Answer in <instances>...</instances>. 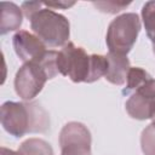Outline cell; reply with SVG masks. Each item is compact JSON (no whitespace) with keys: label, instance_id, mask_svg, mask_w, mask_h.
Returning a JSON list of instances; mask_svg holds the SVG:
<instances>
[{"label":"cell","instance_id":"cell-7","mask_svg":"<svg viewBox=\"0 0 155 155\" xmlns=\"http://www.w3.org/2000/svg\"><path fill=\"white\" fill-rule=\"evenodd\" d=\"M12 45L16 54L24 63L39 59L47 51L45 44L35 34L27 30L17 31L12 38Z\"/></svg>","mask_w":155,"mask_h":155},{"label":"cell","instance_id":"cell-6","mask_svg":"<svg viewBox=\"0 0 155 155\" xmlns=\"http://www.w3.org/2000/svg\"><path fill=\"white\" fill-rule=\"evenodd\" d=\"M61 155H91V132L81 122L70 121L59 132Z\"/></svg>","mask_w":155,"mask_h":155},{"label":"cell","instance_id":"cell-19","mask_svg":"<svg viewBox=\"0 0 155 155\" xmlns=\"http://www.w3.org/2000/svg\"><path fill=\"white\" fill-rule=\"evenodd\" d=\"M42 4L45 6H47L48 8H69L71 6L75 5V1H42Z\"/></svg>","mask_w":155,"mask_h":155},{"label":"cell","instance_id":"cell-2","mask_svg":"<svg viewBox=\"0 0 155 155\" xmlns=\"http://www.w3.org/2000/svg\"><path fill=\"white\" fill-rule=\"evenodd\" d=\"M57 57V51L47 50L39 59L24 63L17 70L15 76V91L22 101H33L42 91L46 81L58 75Z\"/></svg>","mask_w":155,"mask_h":155},{"label":"cell","instance_id":"cell-1","mask_svg":"<svg viewBox=\"0 0 155 155\" xmlns=\"http://www.w3.org/2000/svg\"><path fill=\"white\" fill-rule=\"evenodd\" d=\"M0 121L2 128L19 138L27 133L45 132L50 127V117L38 102L7 101L1 105Z\"/></svg>","mask_w":155,"mask_h":155},{"label":"cell","instance_id":"cell-13","mask_svg":"<svg viewBox=\"0 0 155 155\" xmlns=\"http://www.w3.org/2000/svg\"><path fill=\"white\" fill-rule=\"evenodd\" d=\"M142 21L148 38L155 45V0L147 1L142 7Z\"/></svg>","mask_w":155,"mask_h":155},{"label":"cell","instance_id":"cell-21","mask_svg":"<svg viewBox=\"0 0 155 155\" xmlns=\"http://www.w3.org/2000/svg\"><path fill=\"white\" fill-rule=\"evenodd\" d=\"M151 125H154L155 126V109H154V111H153V114H151Z\"/></svg>","mask_w":155,"mask_h":155},{"label":"cell","instance_id":"cell-4","mask_svg":"<svg viewBox=\"0 0 155 155\" xmlns=\"http://www.w3.org/2000/svg\"><path fill=\"white\" fill-rule=\"evenodd\" d=\"M140 31V19L137 13L127 12L114 18L107 30L105 42L109 52L127 56Z\"/></svg>","mask_w":155,"mask_h":155},{"label":"cell","instance_id":"cell-17","mask_svg":"<svg viewBox=\"0 0 155 155\" xmlns=\"http://www.w3.org/2000/svg\"><path fill=\"white\" fill-rule=\"evenodd\" d=\"M44 4L42 1H24L21 6L23 15L25 16V18L30 19L38 11H40L42 8Z\"/></svg>","mask_w":155,"mask_h":155},{"label":"cell","instance_id":"cell-18","mask_svg":"<svg viewBox=\"0 0 155 155\" xmlns=\"http://www.w3.org/2000/svg\"><path fill=\"white\" fill-rule=\"evenodd\" d=\"M137 93L147 97V98H150V99H154L155 101V79H149L143 86H140L137 91Z\"/></svg>","mask_w":155,"mask_h":155},{"label":"cell","instance_id":"cell-10","mask_svg":"<svg viewBox=\"0 0 155 155\" xmlns=\"http://www.w3.org/2000/svg\"><path fill=\"white\" fill-rule=\"evenodd\" d=\"M1 17H0V34L5 35L10 31L19 29L23 22L22 8L15 2L1 1Z\"/></svg>","mask_w":155,"mask_h":155},{"label":"cell","instance_id":"cell-9","mask_svg":"<svg viewBox=\"0 0 155 155\" xmlns=\"http://www.w3.org/2000/svg\"><path fill=\"white\" fill-rule=\"evenodd\" d=\"M127 114L136 120H148L155 109V101L133 92L125 104Z\"/></svg>","mask_w":155,"mask_h":155},{"label":"cell","instance_id":"cell-20","mask_svg":"<svg viewBox=\"0 0 155 155\" xmlns=\"http://www.w3.org/2000/svg\"><path fill=\"white\" fill-rule=\"evenodd\" d=\"M0 155H23V154H21L18 150L15 151V150L7 149V148H5V147H1V149H0Z\"/></svg>","mask_w":155,"mask_h":155},{"label":"cell","instance_id":"cell-15","mask_svg":"<svg viewBox=\"0 0 155 155\" xmlns=\"http://www.w3.org/2000/svg\"><path fill=\"white\" fill-rule=\"evenodd\" d=\"M140 149L144 155H155V126L151 124L142 131Z\"/></svg>","mask_w":155,"mask_h":155},{"label":"cell","instance_id":"cell-22","mask_svg":"<svg viewBox=\"0 0 155 155\" xmlns=\"http://www.w3.org/2000/svg\"><path fill=\"white\" fill-rule=\"evenodd\" d=\"M153 52H154V54H155V45H153Z\"/></svg>","mask_w":155,"mask_h":155},{"label":"cell","instance_id":"cell-14","mask_svg":"<svg viewBox=\"0 0 155 155\" xmlns=\"http://www.w3.org/2000/svg\"><path fill=\"white\" fill-rule=\"evenodd\" d=\"M108 69L107 56L103 54H91V71L87 80V84H92L99 80L102 76H105Z\"/></svg>","mask_w":155,"mask_h":155},{"label":"cell","instance_id":"cell-5","mask_svg":"<svg viewBox=\"0 0 155 155\" xmlns=\"http://www.w3.org/2000/svg\"><path fill=\"white\" fill-rule=\"evenodd\" d=\"M57 68L73 82H87L91 71V54L69 41L58 51Z\"/></svg>","mask_w":155,"mask_h":155},{"label":"cell","instance_id":"cell-11","mask_svg":"<svg viewBox=\"0 0 155 155\" xmlns=\"http://www.w3.org/2000/svg\"><path fill=\"white\" fill-rule=\"evenodd\" d=\"M18 151L23 155H54L52 147L41 138H29L24 140Z\"/></svg>","mask_w":155,"mask_h":155},{"label":"cell","instance_id":"cell-12","mask_svg":"<svg viewBox=\"0 0 155 155\" xmlns=\"http://www.w3.org/2000/svg\"><path fill=\"white\" fill-rule=\"evenodd\" d=\"M149 79H151L150 74L139 67H131L127 74L126 87L122 90L124 94H128L131 92H136L140 86H143Z\"/></svg>","mask_w":155,"mask_h":155},{"label":"cell","instance_id":"cell-3","mask_svg":"<svg viewBox=\"0 0 155 155\" xmlns=\"http://www.w3.org/2000/svg\"><path fill=\"white\" fill-rule=\"evenodd\" d=\"M29 21L33 33L46 47H63L69 42L70 24L63 15L51 8H41Z\"/></svg>","mask_w":155,"mask_h":155},{"label":"cell","instance_id":"cell-8","mask_svg":"<svg viewBox=\"0 0 155 155\" xmlns=\"http://www.w3.org/2000/svg\"><path fill=\"white\" fill-rule=\"evenodd\" d=\"M105 56L108 59V69L104 76L105 80L113 85L122 86L127 80V74L131 68L127 56L111 52H108V54Z\"/></svg>","mask_w":155,"mask_h":155},{"label":"cell","instance_id":"cell-16","mask_svg":"<svg viewBox=\"0 0 155 155\" xmlns=\"http://www.w3.org/2000/svg\"><path fill=\"white\" fill-rule=\"evenodd\" d=\"M131 2H122V1H93L92 5L101 12L104 13H117L126 8Z\"/></svg>","mask_w":155,"mask_h":155}]
</instances>
